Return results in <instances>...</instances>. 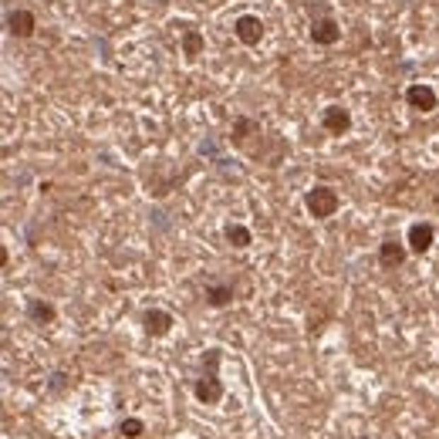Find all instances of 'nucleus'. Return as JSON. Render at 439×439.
I'll return each instance as SVG.
<instances>
[{"mask_svg": "<svg viewBox=\"0 0 439 439\" xmlns=\"http://www.w3.org/2000/svg\"><path fill=\"white\" fill-rule=\"evenodd\" d=\"M406 257H409V243L395 240V237H389V240L379 243V264L385 267V271L402 267V264H406Z\"/></svg>", "mask_w": 439, "mask_h": 439, "instance_id": "39448f33", "label": "nucleus"}, {"mask_svg": "<svg viewBox=\"0 0 439 439\" xmlns=\"http://www.w3.org/2000/svg\"><path fill=\"white\" fill-rule=\"evenodd\" d=\"M34 28H37V17L30 14V11H11V14H7V30H11L14 37H21V41L30 37Z\"/></svg>", "mask_w": 439, "mask_h": 439, "instance_id": "9d476101", "label": "nucleus"}, {"mask_svg": "<svg viewBox=\"0 0 439 439\" xmlns=\"http://www.w3.org/2000/svg\"><path fill=\"white\" fill-rule=\"evenodd\" d=\"M304 206H308V213H311L315 220H328V216H334V213H338V206H341V197L334 193L332 186H315V189H308Z\"/></svg>", "mask_w": 439, "mask_h": 439, "instance_id": "f03ea898", "label": "nucleus"}, {"mask_svg": "<svg viewBox=\"0 0 439 439\" xmlns=\"http://www.w3.org/2000/svg\"><path fill=\"white\" fill-rule=\"evenodd\" d=\"M223 237H227V243H230V247H237V250H243V247H250V243H254V233L243 227V223H227Z\"/></svg>", "mask_w": 439, "mask_h": 439, "instance_id": "4468645a", "label": "nucleus"}, {"mask_svg": "<svg viewBox=\"0 0 439 439\" xmlns=\"http://www.w3.org/2000/svg\"><path fill=\"white\" fill-rule=\"evenodd\" d=\"M233 37L247 47L260 45V41H264V21L254 17V14H240L237 21H233Z\"/></svg>", "mask_w": 439, "mask_h": 439, "instance_id": "7ed1b4c3", "label": "nucleus"}, {"mask_svg": "<svg viewBox=\"0 0 439 439\" xmlns=\"http://www.w3.org/2000/svg\"><path fill=\"white\" fill-rule=\"evenodd\" d=\"M321 125H324V132H332V136H345L351 129V115L349 108L341 105H328L324 112H321Z\"/></svg>", "mask_w": 439, "mask_h": 439, "instance_id": "6e6552de", "label": "nucleus"}, {"mask_svg": "<svg viewBox=\"0 0 439 439\" xmlns=\"http://www.w3.org/2000/svg\"><path fill=\"white\" fill-rule=\"evenodd\" d=\"M406 102H409V108H416V112H433V108L439 105V95L433 85H423V81H416V85H409L406 88Z\"/></svg>", "mask_w": 439, "mask_h": 439, "instance_id": "423d86ee", "label": "nucleus"}, {"mask_svg": "<svg viewBox=\"0 0 439 439\" xmlns=\"http://www.w3.org/2000/svg\"><path fill=\"white\" fill-rule=\"evenodd\" d=\"M311 41H315V45H324V47L338 45V41H341L338 21H332V17H318V21L311 24Z\"/></svg>", "mask_w": 439, "mask_h": 439, "instance_id": "1a4fd4ad", "label": "nucleus"}, {"mask_svg": "<svg viewBox=\"0 0 439 439\" xmlns=\"http://www.w3.org/2000/svg\"><path fill=\"white\" fill-rule=\"evenodd\" d=\"M172 324H176V318H172L169 311H163V308L142 311V332L149 334V338H166V334L172 332Z\"/></svg>", "mask_w": 439, "mask_h": 439, "instance_id": "20e7f679", "label": "nucleus"}, {"mask_svg": "<svg viewBox=\"0 0 439 439\" xmlns=\"http://www.w3.org/2000/svg\"><path fill=\"white\" fill-rule=\"evenodd\" d=\"M433 240H436V230H433V223H412L409 233H406V243H409L412 254H429V247H433Z\"/></svg>", "mask_w": 439, "mask_h": 439, "instance_id": "0eeeda50", "label": "nucleus"}, {"mask_svg": "<svg viewBox=\"0 0 439 439\" xmlns=\"http://www.w3.org/2000/svg\"><path fill=\"white\" fill-rule=\"evenodd\" d=\"M119 433L125 439H139L142 433H146V423L139 419V416H129V419H122V426H119Z\"/></svg>", "mask_w": 439, "mask_h": 439, "instance_id": "dca6fc26", "label": "nucleus"}, {"mask_svg": "<svg viewBox=\"0 0 439 439\" xmlns=\"http://www.w3.org/2000/svg\"><path fill=\"white\" fill-rule=\"evenodd\" d=\"M250 136H260V122H254V119H247V115H240V119L233 122V146H243Z\"/></svg>", "mask_w": 439, "mask_h": 439, "instance_id": "ddd939ff", "label": "nucleus"}, {"mask_svg": "<svg viewBox=\"0 0 439 439\" xmlns=\"http://www.w3.org/2000/svg\"><path fill=\"white\" fill-rule=\"evenodd\" d=\"M206 304H210V308H227V304H233V284H210V288H206Z\"/></svg>", "mask_w": 439, "mask_h": 439, "instance_id": "2eb2a0df", "label": "nucleus"}, {"mask_svg": "<svg viewBox=\"0 0 439 439\" xmlns=\"http://www.w3.org/2000/svg\"><path fill=\"white\" fill-rule=\"evenodd\" d=\"M220 362H223V351L220 349H210L206 355H203V379L193 382V395H197L203 406H216V402H223Z\"/></svg>", "mask_w": 439, "mask_h": 439, "instance_id": "f257e3e1", "label": "nucleus"}, {"mask_svg": "<svg viewBox=\"0 0 439 439\" xmlns=\"http://www.w3.org/2000/svg\"><path fill=\"white\" fill-rule=\"evenodd\" d=\"M180 47H182L186 58H199V54L206 51V37H203L197 28H186L182 30V37H180Z\"/></svg>", "mask_w": 439, "mask_h": 439, "instance_id": "f8f14e48", "label": "nucleus"}, {"mask_svg": "<svg viewBox=\"0 0 439 439\" xmlns=\"http://www.w3.org/2000/svg\"><path fill=\"white\" fill-rule=\"evenodd\" d=\"M54 318H58V311H54L51 301H45V298H30L28 301V321H34V324H51Z\"/></svg>", "mask_w": 439, "mask_h": 439, "instance_id": "9b49d317", "label": "nucleus"}]
</instances>
